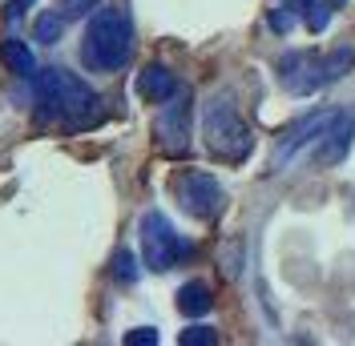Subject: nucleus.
<instances>
[{"label":"nucleus","mask_w":355,"mask_h":346,"mask_svg":"<svg viewBox=\"0 0 355 346\" xmlns=\"http://www.w3.org/2000/svg\"><path fill=\"white\" fill-rule=\"evenodd\" d=\"M133 53V21L125 8H101L93 12L81 41V61L97 73H113L130 61Z\"/></svg>","instance_id":"1"},{"label":"nucleus","mask_w":355,"mask_h":346,"mask_svg":"<svg viewBox=\"0 0 355 346\" xmlns=\"http://www.w3.org/2000/svg\"><path fill=\"white\" fill-rule=\"evenodd\" d=\"M202 133L214 157L222 161H246V153L254 149V137L246 129V121L239 117V109L230 97H214L206 113H202Z\"/></svg>","instance_id":"2"},{"label":"nucleus","mask_w":355,"mask_h":346,"mask_svg":"<svg viewBox=\"0 0 355 346\" xmlns=\"http://www.w3.org/2000/svg\"><path fill=\"white\" fill-rule=\"evenodd\" d=\"M33 85H37V101L57 117H89L97 109V93L65 69H44L33 77Z\"/></svg>","instance_id":"3"},{"label":"nucleus","mask_w":355,"mask_h":346,"mask_svg":"<svg viewBox=\"0 0 355 346\" xmlns=\"http://www.w3.org/2000/svg\"><path fill=\"white\" fill-rule=\"evenodd\" d=\"M141 254H146L150 270H174L178 258L186 254V246L174 234L170 217L157 214V210H150V214L141 217Z\"/></svg>","instance_id":"4"},{"label":"nucleus","mask_w":355,"mask_h":346,"mask_svg":"<svg viewBox=\"0 0 355 346\" xmlns=\"http://www.w3.org/2000/svg\"><path fill=\"white\" fill-rule=\"evenodd\" d=\"M174 194H178V206L186 210L190 217H198V221H210V217L222 214V206H226V194H222V185L210 177V173H182L174 181Z\"/></svg>","instance_id":"5"},{"label":"nucleus","mask_w":355,"mask_h":346,"mask_svg":"<svg viewBox=\"0 0 355 346\" xmlns=\"http://www.w3.org/2000/svg\"><path fill=\"white\" fill-rule=\"evenodd\" d=\"M327 57H319V53H287L283 61H279V81L287 89L291 97H307L315 93L319 85H327V65H323Z\"/></svg>","instance_id":"6"},{"label":"nucleus","mask_w":355,"mask_h":346,"mask_svg":"<svg viewBox=\"0 0 355 346\" xmlns=\"http://www.w3.org/2000/svg\"><path fill=\"white\" fill-rule=\"evenodd\" d=\"M154 133H157V145H162L166 153H186L190 149V101H186V97H170L166 109L157 113Z\"/></svg>","instance_id":"7"},{"label":"nucleus","mask_w":355,"mask_h":346,"mask_svg":"<svg viewBox=\"0 0 355 346\" xmlns=\"http://www.w3.org/2000/svg\"><path fill=\"white\" fill-rule=\"evenodd\" d=\"M335 117H339L335 109H319V113H307L299 125H291V129L283 133V141H279V149H275V170H283V165L291 161V153H299L303 145H307V141L323 137V129L331 125Z\"/></svg>","instance_id":"8"},{"label":"nucleus","mask_w":355,"mask_h":346,"mask_svg":"<svg viewBox=\"0 0 355 346\" xmlns=\"http://www.w3.org/2000/svg\"><path fill=\"white\" fill-rule=\"evenodd\" d=\"M174 93H178V81H174V73H170L166 65H146L141 73H137V97H141V101L166 105Z\"/></svg>","instance_id":"9"},{"label":"nucleus","mask_w":355,"mask_h":346,"mask_svg":"<svg viewBox=\"0 0 355 346\" xmlns=\"http://www.w3.org/2000/svg\"><path fill=\"white\" fill-rule=\"evenodd\" d=\"M352 137H355V121L347 117V113H339L331 125L323 129V145H319V153H315V157H319L323 165L343 161V153L352 149Z\"/></svg>","instance_id":"10"},{"label":"nucleus","mask_w":355,"mask_h":346,"mask_svg":"<svg viewBox=\"0 0 355 346\" xmlns=\"http://www.w3.org/2000/svg\"><path fill=\"white\" fill-rule=\"evenodd\" d=\"M0 61L12 69L17 77H28V81L37 77V57H33V48H28L21 37H4V41H0Z\"/></svg>","instance_id":"11"},{"label":"nucleus","mask_w":355,"mask_h":346,"mask_svg":"<svg viewBox=\"0 0 355 346\" xmlns=\"http://www.w3.org/2000/svg\"><path fill=\"white\" fill-rule=\"evenodd\" d=\"M210 306H214V294H210L206 282H186V286L178 290V310H182L186 318H202V314H210Z\"/></svg>","instance_id":"12"},{"label":"nucleus","mask_w":355,"mask_h":346,"mask_svg":"<svg viewBox=\"0 0 355 346\" xmlns=\"http://www.w3.org/2000/svg\"><path fill=\"white\" fill-rule=\"evenodd\" d=\"M61 33H65V21H61L57 12H44L41 21H37V41L41 44H57L61 41Z\"/></svg>","instance_id":"13"},{"label":"nucleus","mask_w":355,"mask_h":346,"mask_svg":"<svg viewBox=\"0 0 355 346\" xmlns=\"http://www.w3.org/2000/svg\"><path fill=\"white\" fill-rule=\"evenodd\" d=\"M352 61H355V53H352V48H335L331 57L323 61V65H327V81H339V77H343V73L352 69Z\"/></svg>","instance_id":"14"},{"label":"nucleus","mask_w":355,"mask_h":346,"mask_svg":"<svg viewBox=\"0 0 355 346\" xmlns=\"http://www.w3.org/2000/svg\"><path fill=\"white\" fill-rule=\"evenodd\" d=\"M113 278L125 282V286H130V282H137V266H133L130 250H117V254H113Z\"/></svg>","instance_id":"15"},{"label":"nucleus","mask_w":355,"mask_h":346,"mask_svg":"<svg viewBox=\"0 0 355 346\" xmlns=\"http://www.w3.org/2000/svg\"><path fill=\"white\" fill-rule=\"evenodd\" d=\"M178 343H182V346H214V343H218V334H214L210 326H190V330H182V334H178Z\"/></svg>","instance_id":"16"},{"label":"nucleus","mask_w":355,"mask_h":346,"mask_svg":"<svg viewBox=\"0 0 355 346\" xmlns=\"http://www.w3.org/2000/svg\"><path fill=\"white\" fill-rule=\"evenodd\" d=\"M327 21H331V8H327V4H311V12H307V28L311 33H323Z\"/></svg>","instance_id":"17"},{"label":"nucleus","mask_w":355,"mask_h":346,"mask_svg":"<svg viewBox=\"0 0 355 346\" xmlns=\"http://www.w3.org/2000/svg\"><path fill=\"white\" fill-rule=\"evenodd\" d=\"M125 343H130V346H154L157 343V330H150V326H137V330H130V334H125Z\"/></svg>","instance_id":"18"},{"label":"nucleus","mask_w":355,"mask_h":346,"mask_svg":"<svg viewBox=\"0 0 355 346\" xmlns=\"http://www.w3.org/2000/svg\"><path fill=\"white\" fill-rule=\"evenodd\" d=\"M97 0H61V8H65V17H81V12H89Z\"/></svg>","instance_id":"19"},{"label":"nucleus","mask_w":355,"mask_h":346,"mask_svg":"<svg viewBox=\"0 0 355 346\" xmlns=\"http://www.w3.org/2000/svg\"><path fill=\"white\" fill-rule=\"evenodd\" d=\"M291 21H295L291 12H270V28H275V33H287Z\"/></svg>","instance_id":"20"},{"label":"nucleus","mask_w":355,"mask_h":346,"mask_svg":"<svg viewBox=\"0 0 355 346\" xmlns=\"http://www.w3.org/2000/svg\"><path fill=\"white\" fill-rule=\"evenodd\" d=\"M28 8H33V0H8V12H4V17H8V21H17V17L28 12Z\"/></svg>","instance_id":"21"}]
</instances>
